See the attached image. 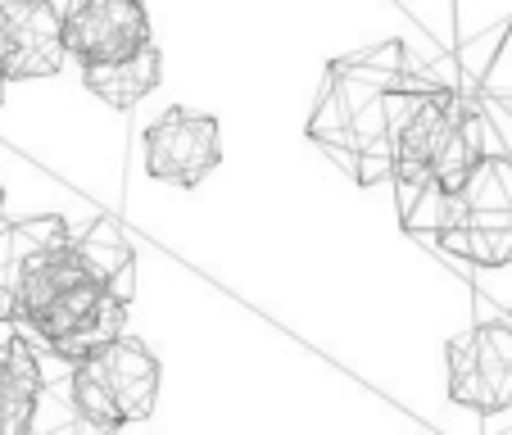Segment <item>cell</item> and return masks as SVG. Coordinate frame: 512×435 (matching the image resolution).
Segmentation results:
<instances>
[{
  "mask_svg": "<svg viewBox=\"0 0 512 435\" xmlns=\"http://www.w3.org/2000/svg\"><path fill=\"white\" fill-rule=\"evenodd\" d=\"M127 327V300H118L114 290H105L96 277H82L73 286H64L37 318L28 322V331L59 354L64 363H78L91 349L118 340Z\"/></svg>",
  "mask_w": 512,
  "mask_h": 435,
  "instance_id": "5",
  "label": "cell"
},
{
  "mask_svg": "<svg viewBox=\"0 0 512 435\" xmlns=\"http://www.w3.org/2000/svg\"><path fill=\"white\" fill-rule=\"evenodd\" d=\"M159 399V358L141 340H109L73 363L68 404L91 426H132L155 413Z\"/></svg>",
  "mask_w": 512,
  "mask_h": 435,
  "instance_id": "3",
  "label": "cell"
},
{
  "mask_svg": "<svg viewBox=\"0 0 512 435\" xmlns=\"http://www.w3.org/2000/svg\"><path fill=\"white\" fill-rule=\"evenodd\" d=\"M481 164V109L458 87H435L417 73L395 132V182L445 204Z\"/></svg>",
  "mask_w": 512,
  "mask_h": 435,
  "instance_id": "2",
  "label": "cell"
},
{
  "mask_svg": "<svg viewBox=\"0 0 512 435\" xmlns=\"http://www.w3.org/2000/svg\"><path fill=\"white\" fill-rule=\"evenodd\" d=\"M78 254H82L87 272L100 281V286L114 290L118 300L132 304V295H136V254H132V245H127L123 227L109 223V218H96V223L78 236Z\"/></svg>",
  "mask_w": 512,
  "mask_h": 435,
  "instance_id": "13",
  "label": "cell"
},
{
  "mask_svg": "<svg viewBox=\"0 0 512 435\" xmlns=\"http://www.w3.org/2000/svg\"><path fill=\"white\" fill-rule=\"evenodd\" d=\"M0 209H5V186H0Z\"/></svg>",
  "mask_w": 512,
  "mask_h": 435,
  "instance_id": "15",
  "label": "cell"
},
{
  "mask_svg": "<svg viewBox=\"0 0 512 435\" xmlns=\"http://www.w3.org/2000/svg\"><path fill=\"white\" fill-rule=\"evenodd\" d=\"M68 55L64 10L55 0H5L0 5V68L10 82L50 78Z\"/></svg>",
  "mask_w": 512,
  "mask_h": 435,
  "instance_id": "8",
  "label": "cell"
},
{
  "mask_svg": "<svg viewBox=\"0 0 512 435\" xmlns=\"http://www.w3.org/2000/svg\"><path fill=\"white\" fill-rule=\"evenodd\" d=\"M435 241L481 268L512 263V155H481L472 177L445 195Z\"/></svg>",
  "mask_w": 512,
  "mask_h": 435,
  "instance_id": "4",
  "label": "cell"
},
{
  "mask_svg": "<svg viewBox=\"0 0 512 435\" xmlns=\"http://www.w3.org/2000/svg\"><path fill=\"white\" fill-rule=\"evenodd\" d=\"M449 399L476 413L512 408V327L485 322L449 340Z\"/></svg>",
  "mask_w": 512,
  "mask_h": 435,
  "instance_id": "6",
  "label": "cell"
},
{
  "mask_svg": "<svg viewBox=\"0 0 512 435\" xmlns=\"http://www.w3.org/2000/svg\"><path fill=\"white\" fill-rule=\"evenodd\" d=\"M145 173L168 186H200L223 159V132L218 118L200 109H168L145 127Z\"/></svg>",
  "mask_w": 512,
  "mask_h": 435,
  "instance_id": "7",
  "label": "cell"
},
{
  "mask_svg": "<svg viewBox=\"0 0 512 435\" xmlns=\"http://www.w3.org/2000/svg\"><path fill=\"white\" fill-rule=\"evenodd\" d=\"M64 41L78 64L123 59L150 41V14L141 0H68Z\"/></svg>",
  "mask_w": 512,
  "mask_h": 435,
  "instance_id": "9",
  "label": "cell"
},
{
  "mask_svg": "<svg viewBox=\"0 0 512 435\" xmlns=\"http://www.w3.org/2000/svg\"><path fill=\"white\" fill-rule=\"evenodd\" d=\"M413 78L404 41H372L354 55L331 59L309 114V141L358 186L395 177V132Z\"/></svg>",
  "mask_w": 512,
  "mask_h": 435,
  "instance_id": "1",
  "label": "cell"
},
{
  "mask_svg": "<svg viewBox=\"0 0 512 435\" xmlns=\"http://www.w3.org/2000/svg\"><path fill=\"white\" fill-rule=\"evenodd\" d=\"M41 395V358L19 322L0 318V435H23Z\"/></svg>",
  "mask_w": 512,
  "mask_h": 435,
  "instance_id": "11",
  "label": "cell"
},
{
  "mask_svg": "<svg viewBox=\"0 0 512 435\" xmlns=\"http://www.w3.org/2000/svg\"><path fill=\"white\" fill-rule=\"evenodd\" d=\"M164 78V59H159V46L145 41L141 50L123 59H105V64H82V82L96 100H105L109 109H132L141 105L150 91Z\"/></svg>",
  "mask_w": 512,
  "mask_h": 435,
  "instance_id": "12",
  "label": "cell"
},
{
  "mask_svg": "<svg viewBox=\"0 0 512 435\" xmlns=\"http://www.w3.org/2000/svg\"><path fill=\"white\" fill-rule=\"evenodd\" d=\"M68 236L73 232H68V223L59 213H32V218L0 223V318L19 322V295L28 286L32 268L55 245H64Z\"/></svg>",
  "mask_w": 512,
  "mask_h": 435,
  "instance_id": "10",
  "label": "cell"
},
{
  "mask_svg": "<svg viewBox=\"0 0 512 435\" xmlns=\"http://www.w3.org/2000/svg\"><path fill=\"white\" fill-rule=\"evenodd\" d=\"M5 82L10 78H5V68H0V105H5Z\"/></svg>",
  "mask_w": 512,
  "mask_h": 435,
  "instance_id": "14",
  "label": "cell"
}]
</instances>
